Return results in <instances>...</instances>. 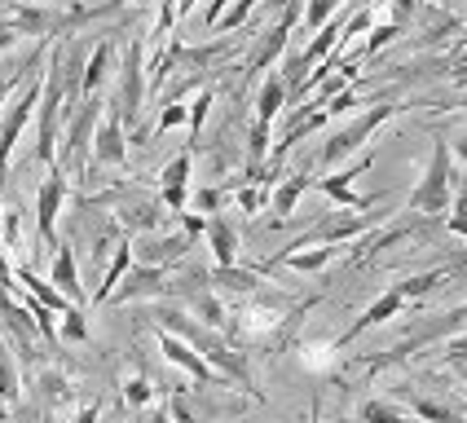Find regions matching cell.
Instances as JSON below:
<instances>
[{"instance_id": "cell-1", "label": "cell", "mask_w": 467, "mask_h": 423, "mask_svg": "<svg viewBox=\"0 0 467 423\" xmlns=\"http://www.w3.org/2000/svg\"><path fill=\"white\" fill-rule=\"evenodd\" d=\"M159 331H168V335H177V340H185L203 362H208L225 384H238L247 397H256V401H265V393L256 388V375H252V362H247V353H238L225 335H216V331H208V326H199V322H190V317L182 314V309H159Z\"/></svg>"}, {"instance_id": "cell-2", "label": "cell", "mask_w": 467, "mask_h": 423, "mask_svg": "<svg viewBox=\"0 0 467 423\" xmlns=\"http://www.w3.org/2000/svg\"><path fill=\"white\" fill-rule=\"evenodd\" d=\"M67 119V79H62V45L49 49L40 71V106H36V159L57 163V129Z\"/></svg>"}, {"instance_id": "cell-3", "label": "cell", "mask_w": 467, "mask_h": 423, "mask_svg": "<svg viewBox=\"0 0 467 423\" xmlns=\"http://www.w3.org/2000/svg\"><path fill=\"white\" fill-rule=\"evenodd\" d=\"M454 203V155H450V137H432V155H428V168L419 185L406 199V212L415 216H445Z\"/></svg>"}, {"instance_id": "cell-4", "label": "cell", "mask_w": 467, "mask_h": 423, "mask_svg": "<svg viewBox=\"0 0 467 423\" xmlns=\"http://www.w3.org/2000/svg\"><path fill=\"white\" fill-rule=\"evenodd\" d=\"M401 110H406L401 102H384V106H370V110H362V115H353L348 124L331 129V132H327V141H322V168H336L339 159L358 155L366 141L384 129L392 115H401Z\"/></svg>"}, {"instance_id": "cell-5", "label": "cell", "mask_w": 467, "mask_h": 423, "mask_svg": "<svg viewBox=\"0 0 467 423\" xmlns=\"http://www.w3.org/2000/svg\"><path fill=\"white\" fill-rule=\"evenodd\" d=\"M36 106H40V71H31V76L23 79V88H18V98L0 110V181L9 177V159H14V146H18L23 129L31 124Z\"/></svg>"}, {"instance_id": "cell-6", "label": "cell", "mask_w": 467, "mask_h": 423, "mask_svg": "<svg viewBox=\"0 0 467 423\" xmlns=\"http://www.w3.org/2000/svg\"><path fill=\"white\" fill-rule=\"evenodd\" d=\"M115 110L124 124H137L141 110H146V40L132 36L124 45V62H119V98H115Z\"/></svg>"}, {"instance_id": "cell-7", "label": "cell", "mask_w": 467, "mask_h": 423, "mask_svg": "<svg viewBox=\"0 0 467 423\" xmlns=\"http://www.w3.org/2000/svg\"><path fill=\"white\" fill-rule=\"evenodd\" d=\"M384 221V212H336V216H327V221H317L309 234H300L286 252H300V247H344V242H353V238H362L370 225H379Z\"/></svg>"}, {"instance_id": "cell-8", "label": "cell", "mask_w": 467, "mask_h": 423, "mask_svg": "<svg viewBox=\"0 0 467 423\" xmlns=\"http://www.w3.org/2000/svg\"><path fill=\"white\" fill-rule=\"evenodd\" d=\"M98 119H102V98H84V102L71 110V119H67V137H62V150L57 159L62 163H71L79 172H88V146H93V129H98Z\"/></svg>"}, {"instance_id": "cell-9", "label": "cell", "mask_w": 467, "mask_h": 423, "mask_svg": "<svg viewBox=\"0 0 467 423\" xmlns=\"http://www.w3.org/2000/svg\"><path fill=\"white\" fill-rule=\"evenodd\" d=\"M67 172L53 163L49 172H45V181H40V190H36V234H40V242H49V247H57V212H62V203H67Z\"/></svg>"}, {"instance_id": "cell-10", "label": "cell", "mask_w": 467, "mask_h": 423, "mask_svg": "<svg viewBox=\"0 0 467 423\" xmlns=\"http://www.w3.org/2000/svg\"><path fill=\"white\" fill-rule=\"evenodd\" d=\"M190 172H194V150H182L159 168V208L163 212L172 216L190 212Z\"/></svg>"}, {"instance_id": "cell-11", "label": "cell", "mask_w": 467, "mask_h": 423, "mask_svg": "<svg viewBox=\"0 0 467 423\" xmlns=\"http://www.w3.org/2000/svg\"><path fill=\"white\" fill-rule=\"evenodd\" d=\"M129 163V137H124V119L115 102L106 106V115L93 129V163L88 168H124Z\"/></svg>"}, {"instance_id": "cell-12", "label": "cell", "mask_w": 467, "mask_h": 423, "mask_svg": "<svg viewBox=\"0 0 467 423\" xmlns=\"http://www.w3.org/2000/svg\"><path fill=\"white\" fill-rule=\"evenodd\" d=\"M375 163V150H366L353 168H344V172H331V177H317V190L331 199V203H339V208H348V212H366V208H375V194H358L353 190V177H362L366 168Z\"/></svg>"}, {"instance_id": "cell-13", "label": "cell", "mask_w": 467, "mask_h": 423, "mask_svg": "<svg viewBox=\"0 0 467 423\" xmlns=\"http://www.w3.org/2000/svg\"><path fill=\"white\" fill-rule=\"evenodd\" d=\"M406 314V300H401V291L397 287H384L370 304H366L362 314H358V322L344 331V335H336V348H348V344L358 340V335H366L370 326H384V322H392V317H401Z\"/></svg>"}, {"instance_id": "cell-14", "label": "cell", "mask_w": 467, "mask_h": 423, "mask_svg": "<svg viewBox=\"0 0 467 423\" xmlns=\"http://www.w3.org/2000/svg\"><path fill=\"white\" fill-rule=\"evenodd\" d=\"M159 353H163V362L182 366L194 384H208V388H230V384H225V379H221V375H216V370H212L208 362L190 348V344L177 340V335H168V331H159Z\"/></svg>"}, {"instance_id": "cell-15", "label": "cell", "mask_w": 467, "mask_h": 423, "mask_svg": "<svg viewBox=\"0 0 467 423\" xmlns=\"http://www.w3.org/2000/svg\"><path fill=\"white\" fill-rule=\"evenodd\" d=\"M168 291V269H155V264H132L124 273V283L110 291L115 304H129V300H146V295H159Z\"/></svg>"}, {"instance_id": "cell-16", "label": "cell", "mask_w": 467, "mask_h": 423, "mask_svg": "<svg viewBox=\"0 0 467 423\" xmlns=\"http://www.w3.org/2000/svg\"><path fill=\"white\" fill-rule=\"evenodd\" d=\"M110 71H115V40H98L79 71V98H102Z\"/></svg>"}, {"instance_id": "cell-17", "label": "cell", "mask_w": 467, "mask_h": 423, "mask_svg": "<svg viewBox=\"0 0 467 423\" xmlns=\"http://www.w3.org/2000/svg\"><path fill=\"white\" fill-rule=\"evenodd\" d=\"M194 242L185 234H168V238H150V242H132V264H155V269H172L190 252Z\"/></svg>"}, {"instance_id": "cell-18", "label": "cell", "mask_w": 467, "mask_h": 423, "mask_svg": "<svg viewBox=\"0 0 467 423\" xmlns=\"http://www.w3.org/2000/svg\"><path fill=\"white\" fill-rule=\"evenodd\" d=\"M49 283H53L57 291H62V295H67V300H71L76 309H84V304H88V295H84V287H79V264H76V252H71L67 242H57V247H53Z\"/></svg>"}, {"instance_id": "cell-19", "label": "cell", "mask_w": 467, "mask_h": 423, "mask_svg": "<svg viewBox=\"0 0 467 423\" xmlns=\"http://www.w3.org/2000/svg\"><path fill=\"white\" fill-rule=\"evenodd\" d=\"M0 317H5V331L14 335V344L23 348V357H31L36 353V322H31V314H26L23 304L14 300V291H0Z\"/></svg>"}, {"instance_id": "cell-20", "label": "cell", "mask_w": 467, "mask_h": 423, "mask_svg": "<svg viewBox=\"0 0 467 423\" xmlns=\"http://www.w3.org/2000/svg\"><path fill=\"white\" fill-rule=\"evenodd\" d=\"M203 238H208L212 247V269H230V264H238V230H234L230 216H208V230H203Z\"/></svg>"}, {"instance_id": "cell-21", "label": "cell", "mask_w": 467, "mask_h": 423, "mask_svg": "<svg viewBox=\"0 0 467 423\" xmlns=\"http://www.w3.org/2000/svg\"><path fill=\"white\" fill-rule=\"evenodd\" d=\"M208 283L216 295H256L265 287V278H260V269H243V264H230V269H212Z\"/></svg>"}, {"instance_id": "cell-22", "label": "cell", "mask_w": 467, "mask_h": 423, "mask_svg": "<svg viewBox=\"0 0 467 423\" xmlns=\"http://www.w3.org/2000/svg\"><path fill=\"white\" fill-rule=\"evenodd\" d=\"M336 256H339V247H300V252H278L269 264H260V273H265V269H278V264L296 269V273H322Z\"/></svg>"}, {"instance_id": "cell-23", "label": "cell", "mask_w": 467, "mask_h": 423, "mask_svg": "<svg viewBox=\"0 0 467 423\" xmlns=\"http://www.w3.org/2000/svg\"><path fill=\"white\" fill-rule=\"evenodd\" d=\"M185 300H190V309L199 314V326H208V331H216V335H221V331H230V304H225L212 287L190 291Z\"/></svg>"}, {"instance_id": "cell-24", "label": "cell", "mask_w": 467, "mask_h": 423, "mask_svg": "<svg viewBox=\"0 0 467 423\" xmlns=\"http://www.w3.org/2000/svg\"><path fill=\"white\" fill-rule=\"evenodd\" d=\"M132 269V238H124V242H115L110 247V261H106V273L102 283H98V291H93V304H106L110 300V291L124 283V273Z\"/></svg>"}, {"instance_id": "cell-25", "label": "cell", "mask_w": 467, "mask_h": 423, "mask_svg": "<svg viewBox=\"0 0 467 423\" xmlns=\"http://www.w3.org/2000/svg\"><path fill=\"white\" fill-rule=\"evenodd\" d=\"M283 110H286V84L278 71H269L256 88V124H274Z\"/></svg>"}, {"instance_id": "cell-26", "label": "cell", "mask_w": 467, "mask_h": 423, "mask_svg": "<svg viewBox=\"0 0 467 423\" xmlns=\"http://www.w3.org/2000/svg\"><path fill=\"white\" fill-rule=\"evenodd\" d=\"M392 401H397V406H410V419L415 423H463L450 406H441V401H432V397H423V393H410V388L397 393Z\"/></svg>"}, {"instance_id": "cell-27", "label": "cell", "mask_w": 467, "mask_h": 423, "mask_svg": "<svg viewBox=\"0 0 467 423\" xmlns=\"http://www.w3.org/2000/svg\"><path fill=\"white\" fill-rule=\"evenodd\" d=\"M309 177L305 172H296V177H286L283 185H274V194H269V208H274V221H286L291 212H296V203L305 199V190H309Z\"/></svg>"}, {"instance_id": "cell-28", "label": "cell", "mask_w": 467, "mask_h": 423, "mask_svg": "<svg viewBox=\"0 0 467 423\" xmlns=\"http://www.w3.org/2000/svg\"><path fill=\"white\" fill-rule=\"evenodd\" d=\"M450 273H454V269L437 264V269H428V273H410V278H401V283H392V287L401 291V300L410 304V300H423L428 291H437L441 283H450Z\"/></svg>"}, {"instance_id": "cell-29", "label": "cell", "mask_w": 467, "mask_h": 423, "mask_svg": "<svg viewBox=\"0 0 467 423\" xmlns=\"http://www.w3.org/2000/svg\"><path fill=\"white\" fill-rule=\"evenodd\" d=\"M23 393V375H18V362H14V348L0 340V410H9Z\"/></svg>"}, {"instance_id": "cell-30", "label": "cell", "mask_w": 467, "mask_h": 423, "mask_svg": "<svg viewBox=\"0 0 467 423\" xmlns=\"http://www.w3.org/2000/svg\"><path fill=\"white\" fill-rule=\"evenodd\" d=\"M358 423H415V419L392 397H370V401H362V410H358Z\"/></svg>"}, {"instance_id": "cell-31", "label": "cell", "mask_w": 467, "mask_h": 423, "mask_svg": "<svg viewBox=\"0 0 467 423\" xmlns=\"http://www.w3.org/2000/svg\"><path fill=\"white\" fill-rule=\"evenodd\" d=\"M150 401H155V384H150L141 370L124 375V406H129V410H146Z\"/></svg>"}, {"instance_id": "cell-32", "label": "cell", "mask_w": 467, "mask_h": 423, "mask_svg": "<svg viewBox=\"0 0 467 423\" xmlns=\"http://www.w3.org/2000/svg\"><path fill=\"white\" fill-rule=\"evenodd\" d=\"M212 102H216V88H199V98L194 102H185V110H190V146H199V132H203V124H208V110Z\"/></svg>"}, {"instance_id": "cell-33", "label": "cell", "mask_w": 467, "mask_h": 423, "mask_svg": "<svg viewBox=\"0 0 467 423\" xmlns=\"http://www.w3.org/2000/svg\"><path fill=\"white\" fill-rule=\"evenodd\" d=\"M159 216H163V208H159V203H141V208H124L119 212V225H124V230H137V234H146V230H155L159 225Z\"/></svg>"}, {"instance_id": "cell-34", "label": "cell", "mask_w": 467, "mask_h": 423, "mask_svg": "<svg viewBox=\"0 0 467 423\" xmlns=\"http://www.w3.org/2000/svg\"><path fill=\"white\" fill-rule=\"evenodd\" d=\"M57 340H67V344H84L88 340V322H84V309H67L62 314V322H57Z\"/></svg>"}, {"instance_id": "cell-35", "label": "cell", "mask_w": 467, "mask_h": 423, "mask_svg": "<svg viewBox=\"0 0 467 423\" xmlns=\"http://www.w3.org/2000/svg\"><path fill=\"white\" fill-rule=\"evenodd\" d=\"M459 18L454 14H445V9H437V5H428V26H423V40H441V36H450V31H459Z\"/></svg>"}, {"instance_id": "cell-36", "label": "cell", "mask_w": 467, "mask_h": 423, "mask_svg": "<svg viewBox=\"0 0 467 423\" xmlns=\"http://www.w3.org/2000/svg\"><path fill=\"white\" fill-rule=\"evenodd\" d=\"M339 5H344V0H305V26H309V31L327 26L339 14Z\"/></svg>"}, {"instance_id": "cell-37", "label": "cell", "mask_w": 467, "mask_h": 423, "mask_svg": "<svg viewBox=\"0 0 467 423\" xmlns=\"http://www.w3.org/2000/svg\"><path fill=\"white\" fill-rule=\"evenodd\" d=\"M445 230H450V234H459V238H467V181H463V190L454 194V203H450Z\"/></svg>"}, {"instance_id": "cell-38", "label": "cell", "mask_w": 467, "mask_h": 423, "mask_svg": "<svg viewBox=\"0 0 467 423\" xmlns=\"http://www.w3.org/2000/svg\"><path fill=\"white\" fill-rule=\"evenodd\" d=\"M265 199H269V194H265V185H260V181L238 185V194H234V203H238L243 212H260V208H265Z\"/></svg>"}, {"instance_id": "cell-39", "label": "cell", "mask_w": 467, "mask_h": 423, "mask_svg": "<svg viewBox=\"0 0 467 423\" xmlns=\"http://www.w3.org/2000/svg\"><path fill=\"white\" fill-rule=\"evenodd\" d=\"M185 119H190V110H185V102H168V106H163V110H159V119H155V129H150V132L182 129Z\"/></svg>"}, {"instance_id": "cell-40", "label": "cell", "mask_w": 467, "mask_h": 423, "mask_svg": "<svg viewBox=\"0 0 467 423\" xmlns=\"http://www.w3.org/2000/svg\"><path fill=\"white\" fill-rule=\"evenodd\" d=\"M252 9H256V0H234V9L230 14H221V23L212 26V31H234V26H243Z\"/></svg>"}, {"instance_id": "cell-41", "label": "cell", "mask_w": 467, "mask_h": 423, "mask_svg": "<svg viewBox=\"0 0 467 423\" xmlns=\"http://www.w3.org/2000/svg\"><path fill=\"white\" fill-rule=\"evenodd\" d=\"M401 36V26H392V23H384V26H370V40H366V53H379V49H389L392 40Z\"/></svg>"}, {"instance_id": "cell-42", "label": "cell", "mask_w": 467, "mask_h": 423, "mask_svg": "<svg viewBox=\"0 0 467 423\" xmlns=\"http://www.w3.org/2000/svg\"><path fill=\"white\" fill-rule=\"evenodd\" d=\"M221 203H225V194H221V190H212V185H203V190L194 194V208H199V216H216V212H221Z\"/></svg>"}, {"instance_id": "cell-43", "label": "cell", "mask_w": 467, "mask_h": 423, "mask_svg": "<svg viewBox=\"0 0 467 423\" xmlns=\"http://www.w3.org/2000/svg\"><path fill=\"white\" fill-rule=\"evenodd\" d=\"M177 221H182V234L190 238V242H199V234L208 230V216H199V212H182Z\"/></svg>"}, {"instance_id": "cell-44", "label": "cell", "mask_w": 467, "mask_h": 423, "mask_svg": "<svg viewBox=\"0 0 467 423\" xmlns=\"http://www.w3.org/2000/svg\"><path fill=\"white\" fill-rule=\"evenodd\" d=\"M415 14H419V0H392V18H389V23L392 26H406Z\"/></svg>"}, {"instance_id": "cell-45", "label": "cell", "mask_w": 467, "mask_h": 423, "mask_svg": "<svg viewBox=\"0 0 467 423\" xmlns=\"http://www.w3.org/2000/svg\"><path fill=\"white\" fill-rule=\"evenodd\" d=\"M71 423H102V401H98V397H93V401H79V410Z\"/></svg>"}, {"instance_id": "cell-46", "label": "cell", "mask_w": 467, "mask_h": 423, "mask_svg": "<svg viewBox=\"0 0 467 423\" xmlns=\"http://www.w3.org/2000/svg\"><path fill=\"white\" fill-rule=\"evenodd\" d=\"M445 362H467V335L463 331L445 340Z\"/></svg>"}, {"instance_id": "cell-47", "label": "cell", "mask_w": 467, "mask_h": 423, "mask_svg": "<svg viewBox=\"0 0 467 423\" xmlns=\"http://www.w3.org/2000/svg\"><path fill=\"white\" fill-rule=\"evenodd\" d=\"M450 155H454V163H467V124L459 129V137H450Z\"/></svg>"}, {"instance_id": "cell-48", "label": "cell", "mask_w": 467, "mask_h": 423, "mask_svg": "<svg viewBox=\"0 0 467 423\" xmlns=\"http://www.w3.org/2000/svg\"><path fill=\"white\" fill-rule=\"evenodd\" d=\"M0 291H14V264L5 256V247H0Z\"/></svg>"}, {"instance_id": "cell-49", "label": "cell", "mask_w": 467, "mask_h": 423, "mask_svg": "<svg viewBox=\"0 0 467 423\" xmlns=\"http://www.w3.org/2000/svg\"><path fill=\"white\" fill-rule=\"evenodd\" d=\"M14 45H18V36H14V31H0V53L14 49Z\"/></svg>"}, {"instance_id": "cell-50", "label": "cell", "mask_w": 467, "mask_h": 423, "mask_svg": "<svg viewBox=\"0 0 467 423\" xmlns=\"http://www.w3.org/2000/svg\"><path fill=\"white\" fill-rule=\"evenodd\" d=\"M450 110H467V93H463V98H459L454 106H450Z\"/></svg>"}, {"instance_id": "cell-51", "label": "cell", "mask_w": 467, "mask_h": 423, "mask_svg": "<svg viewBox=\"0 0 467 423\" xmlns=\"http://www.w3.org/2000/svg\"><path fill=\"white\" fill-rule=\"evenodd\" d=\"M305 423H322V419H317V401H313V410H309V419H305Z\"/></svg>"}, {"instance_id": "cell-52", "label": "cell", "mask_w": 467, "mask_h": 423, "mask_svg": "<svg viewBox=\"0 0 467 423\" xmlns=\"http://www.w3.org/2000/svg\"><path fill=\"white\" fill-rule=\"evenodd\" d=\"M0 216H5V181H0Z\"/></svg>"}, {"instance_id": "cell-53", "label": "cell", "mask_w": 467, "mask_h": 423, "mask_svg": "<svg viewBox=\"0 0 467 423\" xmlns=\"http://www.w3.org/2000/svg\"><path fill=\"white\" fill-rule=\"evenodd\" d=\"M463 45H467V36H463V40H459V49H463ZM459 49H454V53H450V57H459Z\"/></svg>"}, {"instance_id": "cell-54", "label": "cell", "mask_w": 467, "mask_h": 423, "mask_svg": "<svg viewBox=\"0 0 467 423\" xmlns=\"http://www.w3.org/2000/svg\"><path fill=\"white\" fill-rule=\"evenodd\" d=\"M463 393H467V384H463Z\"/></svg>"}]
</instances>
